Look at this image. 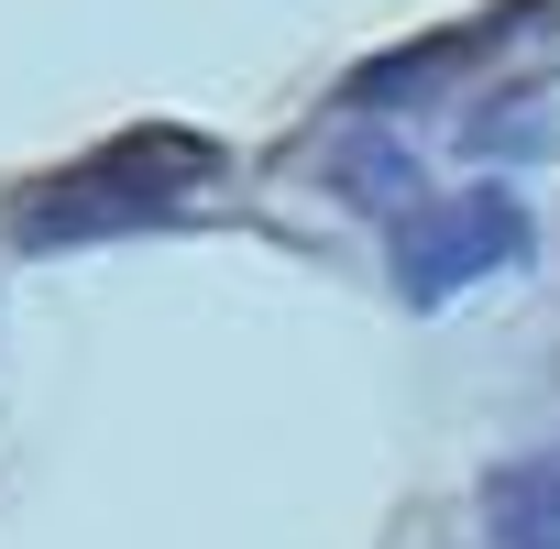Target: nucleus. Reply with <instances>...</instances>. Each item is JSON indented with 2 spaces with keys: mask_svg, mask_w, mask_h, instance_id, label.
I'll return each mask as SVG.
<instances>
[{
  "mask_svg": "<svg viewBox=\"0 0 560 549\" xmlns=\"http://www.w3.org/2000/svg\"><path fill=\"white\" fill-rule=\"evenodd\" d=\"M198 187H220V143H198V132H132V143H110L100 165L34 187V198H23V242H34V253H67V242H100V231H154V220H176Z\"/></svg>",
  "mask_w": 560,
  "mask_h": 549,
  "instance_id": "f257e3e1",
  "label": "nucleus"
},
{
  "mask_svg": "<svg viewBox=\"0 0 560 549\" xmlns=\"http://www.w3.org/2000/svg\"><path fill=\"white\" fill-rule=\"evenodd\" d=\"M527 253V198L516 187H462V198H418L396 220V297L407 308H451L462 287L505 274Z\"/></svg>",
  "mask_w": 560,
  "mask_h": 549,
  "instance_id": "f03ea898",
  "label": "nucleus"
},
{
  "mask_svg": "<svg viewBox=\"0 0 560 549\" xmlns=\"http://www.w3.org/2000/svg\"><path fill=\"white\" fill-rule=\"evenodd\" d=\"M330 187H341V198H363V209H385V220H407V209H418V154H407L396 132L352 121V132H341V154H330Z\"/></svg>",
  "mask_w": 560,
  "mask_h": 549,
  "instance_id": "7ed1b4c3",
  "label": "nucleus"
},
{
  "mask_svg": "<svg viewBox=\"0 0 560 549\" xmlns=\"http://www.w3.org/2000/svg\"><path fill=\"white\" fill-rule=\"evenodd\" d=\"M483 516H494V538H505V549H560V451L505 462V472L483 483Z\"/></svg>",
  "mask_w": 560,
  "mask_h": 549,
  "instance_id": "20e7f679",
  "label": "nucleus"
}]
</instances>
